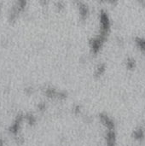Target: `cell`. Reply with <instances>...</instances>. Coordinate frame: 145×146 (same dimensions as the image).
Listing matches in <instances>:
<instances>
[{"mask_svg": "<svg viewBox=\"0 0 145 146\" xmlns=\"http://www.w3.org/2000/svg\"><path fill=\"white\" fill-rule=\"evenodd\" d=\"M126 64L129 68H133L135 67V61L133 59H129V60H127Z\"/></svg>", "mask_w": 145, "mask_h": 146, "instance_id": "1", "label": "cell"}, {"mask_svg": "<svg viewBox=\"0 0 145 146\" xmlns=\"http://www.w3.org/2000/svg\"><path fill=\"white\" fill-rule=\"evenodd\" d=\"M104 70H105L104 66H103V65H99V66H98V68H97V75L102 74L104 72Z\"/></svg>", "mask_w": 145, "mask_h": 146, "instance_id": "2", "label": "cell"}]
</instances>
